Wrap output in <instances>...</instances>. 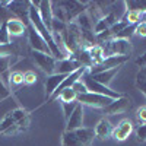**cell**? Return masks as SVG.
Returning a JSON list of instances; mask_svg holds the SVG:
<instances>
[{"mask_svg":"<svg viewBox=\"0 0 146 146\" xmlns=\"http://www.w3.org/2000/svg\"><path fill=\"white\" fill-rule=\"evenodd\" d=\"M135 35L137 36H142V38H146V22H140L136 25V29H135Z\"/></svg>","mask_w":146,"mask_h":146,"instance_id":"34","label":"cell"},{"mask_svg":"<svg viewBox=\"0 0 146 146\" xmlns=\"http://www.w3.org/2000/svg\"><path fill=\"white\" fill-rule=\"evenodd\" d=\"M34 62L36 63L44 73H47V76L56 73V66H57V60L51 56V54H44V53H38V51H31Z\"/></svg>","mask_w":146,"mask_h":146,"instance_id":"7","label":"cell"},{"mask_svg":"<svg viewBox=\"0 0 146 146\" xmlns=\"http://www.w3.org/2000/svg\"><path fill=\"white\" fill-rule=\"evenodd\" d=\"M121 19H124L129 25H137V23L143 22L145 19V12L142 10H137V9H127V12L124 13V16L121 18Z\"/></svg>","mask_w":146,"mask_h":146,"instance_id":"17","label":"cell"},{"mask_svg":"<svg viewBox=\"0 0 146 146\" xmlns=\"http://www.w3.org/2000/svg\"><path fill=\"white\" fill-rule=\"evenodd\" d=\"M136 139L137 142L140 143H145L146 142V124H140L137 129H136Z\"/></svg>","mask_w":146,"mask_h":146,"instance_id":"30","label":"cell"},{"mask_svg":"<svg viewBox=\"0 0 146 146\" xmlns=\"http://www.w3.org/2000/svg\"><path fill=\"white\" fill-rule=\"evenodd\" d=\"M133 133V124L130 120H121L120 123L113 129V137L117 140V142H124L129 139V136Z\"/></svg>","mask_w":146,"mask_h":146,"instance_id":"10","label":"cell"},{"mask_svg":"<svg viewBox=\"0 0 146 146\" xmlns=\"http://www.w3.org/2000/svg\"><path fill=\"white\" fill-rule=\"evenodd\" d=\"M107 48H104L105 56H129L131 54V42L129 40H118V38H113L105 42Z\"/></svg>","mask_w":146,"mask_h":146,"instance_id":"5","label":"cell"},{"mask_svg":"<svg viewBox=\"0 0 146 146\" xmlns=\"http://www.w3.org/2000/svg\"><path fill=\"white\" fill-rule=\"evenodd\" d=\"M136 88L146 96V78L143 75H140V73L136 76Z\"/></svg>","mask_w":146,"mask_h":146,"instance_id":"29","label":"cell"},{"mask_svg":"<svg viewBox=\"0 0 146 146\" xmlns=\"http://www.w3.org/2000/svg\"><path fill=\"white\" fill-rule=\"evenodd\" d=\"M80 67H83L78 60H75V58H70V57H67V58H63V60H57V66H56V73L57 75H70V73H73V72H76L78 69H80Z\"/></svg>","mask_w":146,"mask_h":146,"instance_id":"11","label":"cell"},{"mask_svg":"<svg viewBox=\"0 0 146 146\" xmlns=\"http://www.w3.org/2000/svg\"><path fill=\"white\" fill-rule=\"evenodd\" d=\"M57 100L62 101V104L78 102V94L73 91L72 88H67V89H64V91L60 92V95H58V98H57Z\"/></svg>","mask_w":146,"mask_h":146,"instance_id":"20","label":"cell"},{"mask_svg":"<svg viewBox=\"0 0 146 146\" xmlns=\"http://www.w3.org/2000/svg\"><path fill=\"white\" fill-rule=\"evenodd\" d=\"M6 27H7V31H9L10 36H21L27 31V25L18 18L7 19L6 21Z\"/></svg>","mask_w":146,"mask_h":146,"instance_id":"15","label":"cell"},{"mask_svg":"<svg viewBox=\"0 0 146 146\" xmlns=\"http://www.w3.org/2000/svg\"><path fill=\"white\" fill-rule=\"evenodd\" d=\"M28 19H29V23L35 28V31L38 32L42 38L45 40L48 48H50V51H51V56L56 58V60H63V58H67L62 51H60V48L56 45L54 40H53V35L51 32L47 29V27L44 25V22L40 16V12H38V7L34 6L31 2H29V9H28Z\"/></svg>","mask_w":146,"mask_h":146,"instance_id":"1","label":"cell"},{"mask_svg":"<svg viewBox=\"0 0 146 146\" xmlns=\"http://www.w3.org/2000/svg\"><path fill=\"white\" fill-rule=\"evenodd\" d=\"M143 21H145V22H146V12H145V19H143Z\"/></svg>","mask_w":146,"mask_h":146,"instance_id":"37","label":"cell"},{"mask_svg":"<svg viewBox=\"0 0 146 146\" xmlns=\"http://www.w3.org/2000/svg\"><path fill=\"white\" fill-rule=\"evenodd\" d=\"M27 31H28V40H29L32 51H38V53H44V54H51L50 48H48V45L45 42V40L35 31V28L31 25V23L27 27Z\"/></svg>","mask_w":146,"mask_h":146,"instance_id":"9","label":"cell"},{"mask_svg":"<svg viewBox=\"0 0 146 146\" xmlns=\"http://www.w3.org/2000/svg\"><path fill=\"white\" fill-rule=\"evenodd\" d=\"M9 82L12 86H21V85H23V73L19 70H13L9 75Z\"/></svg>","mask_w":146,"mask_h":146,"instance_id":"21","label":"cell"},{"mask_svg":"<svg viewBox=\"0 0 146 146\" xmlns=\"http://www.w3.org/2000/svg\"><path fill=\"white\" fill-rule=\"evenodd\" d=\"M136 118H137L139 123L146 124V105L137 108V111H136Z\"/></svg>","mask_w":146,"mask_h":146,"instance_id":"32","label":"cell"},{"mask_svg":"<svg viewBox=\"0 0 146 146\" xmlns=\"http://www.w3.org/2000/svg\"><path fill=\"white\" fill-rule=\"evenodd\" d=\"M131 105H133L131 98L121 95L118 100H113L111 104H110L107 108H104L102 111H104L105 115H117V114H123V113L129 111V110L131 108Z\"/></svg>","mask_w":146,"mask_h":146,"instance_id":"8","label":"cell"},{"mask_svg":"<svg viewBox=\"0 0 146 146\" xmlns=\"http://www.w3.org/2000/svg\"><path fill=\"white\" fill-rule=\"evenodd\" d=\"M66 75H57V73H53V75L47 76L45 82H44V88H45V102L50 100V96L54 94V91L60 86V83L64 80Z\"/></svg>","mask_w":146,"mask_h":146,"instance_id":"13","label":"cell"},{"mask_svg":"<svg viewBox=\"0 0 146 146\" xmlns=\"http://www.w3.org/2000/svg\"><path fill=\"white\" fill-rule=\"evenodd\" d=\"M111 98H107L104 95H98V94H92V92H88V94H83V95H78V104H80L82 107L83 105H88V107H92V108H107L110 104H111Z\"/></svg>","mask_w":146,"mask_h":146,"instance_id":"6","label":"cell"},{"mask_svg":"<svg viewBox=\"0 0 146 146\" xmlns=\"http://www.w3.org/2000/svg\"><path fill=\"white\" fill-rule=\"evenodd\" d=\"M78 102H70V104H62V110H63V114H64V118L67 120L70 117V114L75 111Z\"/></svg>","mask_w":146,"mask_h":146,"instance_id":"31","label":"cell"},{"mask_svg":"<svg viewBox=\"0 0 146 146\" xmlns=\"http://www.w3.org/2000/svg\"><path fill=\"white\" fill-rule=\"evenodd\" d=\"M13 124H16V123H15V120L10 117V114H7L2 121H0V135H3V133H5L9 127H12Z\"/></svg>","mask_w":146,"mask_h":146,"instance_id":"26","label":"cell"},{"mask_svg":"<svg viewBox=\"0 0 146 146\" xmlns=\"http://www.w3.org/2000/svg\"><path fill=\"white\" fill-rule=\"evenodd\" d=\"M9 114H10L12 118L15 120V123H18V121H21V120H23L25 117L29 115V113L27 111V110H23V108H16V110H13V111H10Z\"/></svg>","mask_w":146,"mask_h":146,"instance_id":"25","label":"cell"},{"mask_svg":"<svg viewBox=\"0 0 146 146\" xmlns=\"http://www.w3.org/2000/svg\"><path fill=\"white\" fill-rule=\"evenodd\" d=\"M83 127V107L80 104L76 105L75 111L70 114V117L66 120V131L78 130Z\"/></svg>","mask_w":146,"mask_h":146,"instance_id":"12","label":"cell"},{"mask_svg":"<svg viewBox=\"0 0 146 146\" xmlns=\"http://www.w3.org/2000/svg\"><path fill=\"white\" fill-rule=\"evenodd\" d=\"M12 62H13V60H12V56H0V78L9 70Z\"/></svg>","mask_w":146,"mask_h":146,"instance_id":"24","label":"cell"},{"mask_svg":"<svg viewBox=\"0 0 146 146\" xmlns=\"http://www.w3.org/2000/svg\"><path fill=\"white\" fill-rule=\"evenodd\" d=\"M135 29H136L135 25H129V27H126L121 32H118L117 35H114V38H118V40H129V41H130V38L135 35Z\"/></svg>","mask_w":146,"mask_h":146,"instance_id":"22","label":"cell"},{"mask_svg":"<svg viewBox=\"0 0 146 146\" xmlns=\"http://www.w3.org/2000/svg\"><path fill=\"white\" fill-rule=\"evenodd\" d=\"M95 139L94 129L82 127L78 130L66 131L62 135V146H92Z\"/></svg>","mask_w":146,"mask_h":146,"instance_id":"3","label":"cell"},{"mask_svg":"<svg viewBox=\"0 0 146 146\" xmlns=\"http://www.w3.org/2000/svg\"><path fill=\"white\" fill-rule=\"evenodd\" d=\"M75 23L80 28L82 32H94V21L91 19V16L86 13V12L80 13L76 18V22Z\"/></svg>","mask_w":146,"mask_h":146,"instance_id":"18","label":"cell"},{"mask_svg":"<svg viewBox=\"0 0 146 146\" xmlns=\"http://www.w3.org/2000/svg\"><path fill=\"white\" fill-rule=\"evenodd\" d=\"M53 9V18L62 21L64 23H72L73 19H76L83 10L86 9V3L80 2H51Z\"/></svg>","mask_w":146,"mask_h":146,"instance_id":"2","label":"cell"},{"mask_svg":"<svg viewBox=\"0 0 146 146\" xmlns=\"http://www.w3.org/2000/svg\"><path fill=\"white\" fill-rule=\"evenodd\" d=\"M113 129H114V127L111 126V123H110L107 118H101V120L98 121V124H96L95 129H94L95 137H98L100 140H107V139L111 137Z\"/></svg>","mask_w":146,"mask_h":146,"instance_id":"14","label":"cell"},{"mask_svg":"<svg viewBox=\"0 0 146 146\" xmlns=\"http://www.w3.org/2000/svg\"><path fill=\"white\" fill-rule=\"evenodd\" d=\"M88 53H89V56H91V58H92V66L102 63L104 60H105V57H107L105 53H104V47L100 45V44H95L94 47H91L89 50H88ZM92 66H91V67H92Z\"/></svg>","mask_w":146,"mask_h":146,"instance_id":"19","label":"cell"},{"mask_svg":"<svg viewBox=\"0 0 146 146\" xmlns=\"http://www.w3.org/2000/svg\"><path fill=\"white\" fill-rule=\"evenodd\" d=\"M80 80L86 85V88H88V91L89 92H92V94H98V95H104V96H107V98H111V100H118L120 96H121V94L120 92H117V91H113V89H110L108 86H105V85H101V83H98V82H95L94 79H92V76L89 75V73L86 72L85 75L80 78Z\"/></svg>","mask_w":146,"mask_h":146,"instance_id":"4","label":"cell"},{"mask_svg":"<svg viewBox=\"0 0 146 146\" xmlns=\"http://www.w3.org/2000/svg\"><path fill=\"white\" fill-rule=\"evenodd\" d=\"M140 75H143V76L146 78V66H145V67H143V70L140 72Z\"/></svg>","mask_w":146,"mask_h":146,"instance_id":"36","label":"cell"},{"mask_svg":"<svg viewBox=\"0 0 146 146\" xmlns=\"http://www.w3.org/2000/svg\"><path fill=\"white\" fill-rule=\"evenodd\" d=\"M9 96H10V91L5 85L3 79L0 78V100H6V98H9Z\"/></svg>","mask_w":146,"mask_h":146,"instance_id":"33","label":"cell"},{"mask_svg":"<svg viewBox=\"0 0 146 146\" xmlns=\"http://www.w3.org/2000/svg\"><path fill=\"white\" fill-rule=\"evenodd\" d=\"M72 89L75 91L78 95H83V94H88V92H89V91H88V88H86V85H85L80 79H79V80H76L75 83H73Z\"/></svg>","mask_w":146,"mask_h":146,"instance_id":"27","label":"cell"},{"mask_svg":"<svg viewBox=\"0 0 146 146\" xmlns=\"http://www.w3.org/2000/svg\"><path fill=\"white\" fill-rule=\"evenodd\" d=\"M36 79H38V76H36V73L32 72V70H27L23 73V83L25 85H34L36 82Z\"/></svg>","mask_w":146,"mask_h":146,"instance_id":"28","label":"cell"},{"mask_svg":"<svg viewBox=\"0 0 146 146\" xmlns=\"http://www.w3.org/2000/svg\"><path fill=\"white\" fill-rule=\"evenodd\" d=\"M10 44V34L6 27V21L0 25V45H9Z\"/></svg>","mask_w":146,"mask_h":146,"instance_id":"23","label":"cell"},{"mask_svg":"<svg viewBox=\"0 0 146 146\" xmlns=\"http://www.w3.org/2000/svg\"><path fill=\"white\" fill-rule=\"evenodd\" d=\"M136 64H137V66H140V67H145V66H146V53L136 58Z\"/></svg>","mask_w":146,"mask_h":146,"instance_id":"35","label":"cell"},{"mask_svg":"<svg viewBox=\"0 0 146 146\" xmlns=\"http://www.w3.org/2000/svg\"><path fill=\"white\" fill-rule=\"evenodd\" d=\"M121 67H115V69H111V70H105V72H101V73H96V75H91L92 79L95 82H98L101 85H105V86H108L110 83H111V80L114 79V76L117 75V73L120 72Z\"/></svg>","mask_w":146,"mask_h":146,"instance_id":"16","label":"cell"}]
</instances>
